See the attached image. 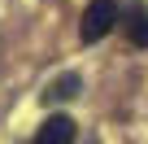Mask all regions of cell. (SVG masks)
Masks as SVG:
<instances>
[{"label":"cell","instance_id":"6da1fadb","mask_svg":"<svg viewBox=\"0 0 148 144\" xmlns=\"http://www.w3.org/2000/svg\"><path fill=\"white\" fill-rule=\"evenodd\" d=\"M113 26H118V0H92V5L83 9L79 35H83V44H96V39H105Z\"/></svg>","mask_w":148,"mask_h":144},{"label":"cell","instance_id":"7a4b0ae2","mask_svg":"<svg viewBox=\"0 0 148 144\" xmlns=\"http://www.w3.org/2000/svg\"><path fill=\"white\" fill-rule=\"evenodd\" d=\"M31 144H74V118L70 114H52Z\"/></svg>","mask_w":148,"mask_h":144},{"label":"cell","instance_id":"3957f363","mask_svg":"<svg viewBox=\"0 0 148 144\" xmlns=\"http://www.w3.org/2000/svg\"><path fill=\"white\" fill-rule=\"evenodd\" d=\"M126 39L135 48H148V5H135L126 18Z\"/></svg>","mask_w":148,"mask_h":144},{"label":"cell","instance_id":"277c9868","mask_svg":"<svg viewBox=\"0 0 148 144\" xmlns=\"http://www.w3.org/2000/svg\"><path fill=\"white\" fill-rule=\"evenodd\" d=\"M79 88H83V79H79V74H61V79L44 92V101H70V96H79Z\"/></svg>","mask_w":148,"mask_h":144}]
</instances>
